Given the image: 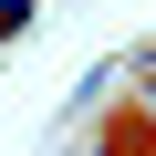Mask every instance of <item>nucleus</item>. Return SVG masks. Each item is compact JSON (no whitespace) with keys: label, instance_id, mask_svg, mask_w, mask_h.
Masks as SVG:
<instances>
[{"label":"nucleus","instance_id":"1","mask_svg":"<svg viewBox=\"0 0 156 156\" xmlns=\"http://www.w3.org/2000/svg\"><path fill=\"white\" fill-rule=\"evenodd\" d=\"M21 21H31V0H0V42H11V31H21Z\"/></svg>","mask_w":156,"mask_h":156}]
</instances>
